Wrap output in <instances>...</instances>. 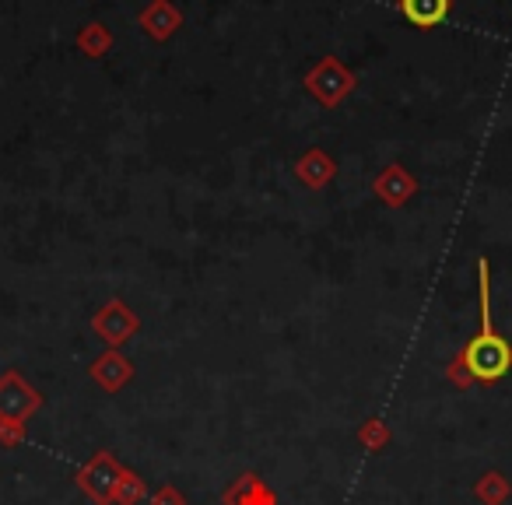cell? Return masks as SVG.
Wrapping results in <instances>:
<instances>
[{"label": "cell", "mask_w": 512, "mask_h": 505, "mask_svg": "<svg viewBox=\"0 0 512 505\" xmlns=\"http://www.w3.org/2000/svg\"><path fill=\"white\" fill-rule=\"evenodd\" d=\"M400 8H404L407 22L428 29V25L442 22L449 15V0H400Z\"/></svg>", "instance_id": "cell-2"}, {"label": "cell", "mask_w": 512, "mask_h": 505, "mask_svg": "<svg viewBox=\"0 0 512 505\" xmlns=\"http://www.w3.org/2000/svg\"><path fill=\"white\" fill-rule=\"evenodd\" d=\"M463 365H467L470 376L481 379V383H495V379H502L512 365V348L495 334V327H491L488 288H484V302H481V334L467 344V351H463Z\"/></svg>", "instance_id": "cell-1"}]
</instances>
